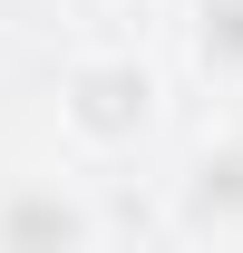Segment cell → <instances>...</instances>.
<instances>
[{
	"instance_id": "6da1fadb",
	"label": "cell",
	"mask_w": 243,
	"mask_h": 253,
	"mask_svg": "<svg viewBox=\"0 0 243 253\" xmlns=\"http://www.w3.org/2000/svg\"><path fill=\"white\" fill-rule=\"evenodd\" d=\"M59 126L78 136V146H136L156 126V68L136 59V49H88V59L59 78Z\"/></svg>"
},
{
	"instance_id": "7a4b0ae2",
	"label": "cell",
	"mask_w": 243,
	"mask_h": 253,
	"mask_svg": "<svg viewBox=\"0 0 243 253\" xmlns=\"http://www.w3.org/2000/svg\"><path fill=\"white\" fill-rule=\"evenodd\" d=\"M0 253H97V214L59 175H10L0 185Z\"/></svg>"
},
{
	"instance_id": "3957f363",
	"label": "cell",
	"mask_w": 243,
	"mask_h": 253,
	"mask_svg": "<svg viewBox=\"0 0 243 253\" xmlns=\"http://www.w3.org/2000/svg\"><path fill=\"white\" fill-rule=\"evenodd\" d=\"M185 224L195 234H234L243 224V146H204L185 166Z\"/></svg>"
},
{
	"instance_id": "277c9868",
	"label": "cell",
	"mask_w": 243,
	"mask_h": 253,
	"mask_svg": "<svg viewBox=\"0 0 243 253\" xmlns=\"http://www.w3.org/2000/svg\"><path fill=\"white\" fill-rule=\"evenodd\" d=\"M195 59L214 78H243V0H195Z\"/></svg>"
}]
</instances>
